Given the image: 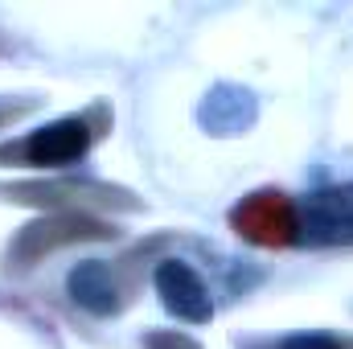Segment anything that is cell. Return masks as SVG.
Listing matches in <instances>:
<instances>
[{"label": "cell", "mask_w": 353, "mask_h": 349, "mask_svg": "<svg viewBox=\"0 0 353 349\" xmlns=\"http://www.w3.org/2000/svg\"><path fill=\"white\" fill-rule=\"evenodd\" d=\"M300 230L308 243H353V185L312 193L304 201Z\"/></svg>", "instance_id": "6da1fadb"}, {"label": "cell", "mask_w": 353, "mask_h": 349, "mask_svg": "<svg viewBox=\"0 0 353 349\" xmlns=\"http://www.w3.org/2000/svg\"><path fill=\"white\" fill-rule=\"evenodd\" d=\"M157 292H161L165 308L173 317H181V321H189V325H205L214 317L210 292H205V283L197 279V271L189 263H181V259L161 263L157 267Z\"/></svg>", "instance_id": "7a4b0ae2"}, {"label": "cell", "mask_w": 353, "mask_h": 349, "mask_svg": "<svg viewBox=\"0 0 353 349\" xmlns=\"http://www.w3.org/2000/svg\"><path fill=\"white\" fill-rule=\"evenodd\" d=\"M90 132L83 119H58L50 128H37L29 140H25V157L33 165H70L87 152Z\"/></svg>", "instance_id": "3957f363"}, {"label": "cell", "mask_w": 353, "mask_h": 349, "mask_svg": "<svg viewBox=\"0 0 353 349\" xmlns=\"http://www.w3.org/2000/svg\"><path fill=\"white\" fill-rule=\"evenodd\" d=\"M70 296L90 312H111L115 308V283L103 263H83L70 271Z\"/></svg>", "instance_id": "277c9868"}, {"label": "cell", "mask_w": 353, "mask_h": 349, "mask_svg": "<svg viewBox=\"0 0 353 349\" xmlns=\"http://www.w3.org/2000/svg\"><path fill=\"white\" fill-rule=\"evenodd\" d=\"M283 349H345V346L333 341V337H292V341H283Z\"/></svg>", "instance_id": "5b68a950"}]
</instances>
